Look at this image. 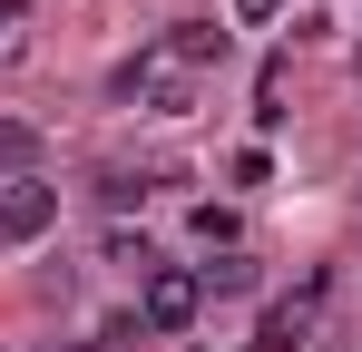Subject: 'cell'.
Segmentation results:
<instances>
[{
    "mask_svg": "<svg viewBox=\"0 0 362 352\" xmlns=\"http://www.w3.org/2000/svg\"><path fill=\"white\" fill-rule=\"evenodd\" d=\"M196 303H206V284H196L186 264H147V284H137V333H186Z\"/></svg>",
    "mask_w": 362,
    "mask_h": 352,
    "instance_id": "cell-1",
    "label": "cell"
},
{
    "mask_svg": "<svg viewBox=\"0 0 362 352\" xmlns=\"http://www.w3.org/2000/svg\"><path fill=\"white\" fill-rule=\"evenodd\" d=\"M49 225H59V186L10 176V186H0V245H40Z\"/></svg>",
    "mask_w": 362,
    "mask_h": 352,
    "instance_id": "cell-2",
    "label": "cell"
},
{
    "mask_svg": "<svg viewBox=\"0 0 362 352\" xmlns=\"http://www.w3.org/2000/svg\"><path fill=\"white\" fill-rule=\"evenodd\" d=\"M157 59H167L177 78H206V69L226 59V30H216V20H177V30L157 40Z\"/></svg>",
    "mask_w": 362,
    "mask_h": 352,
    "instance_id": "cell-3",
    "label": "cell"
},
{
    "mask_svg": "<svg viewBox=\"0 0 362 352\" xmlns=\"http://www.w3.org/2000/svg\"><path fill=\"white\" fill-rule=\"evenodd\" d=\"M313 303H323V284H303V303H274V313L255 323V352H303V333H313Z\"/></svg>",
    "mask_w": 362,
    "mask_h": 352,
    "instance_id": "cell-4",
    "label": "cell"
},
{
    "mask_svg": "<svg viewBox=\"0 0 362 352\" xmlns=\"http://www.w3.org/2000/svg\"><path fill=\"white\" fill-rule=\"evenodd\" d=\"M196 284H206V293H255V254H245V245H235V254H216Z\"/></svg>",
    "mask_w": 362,
    "mask_h": 352,
    "instance_id": "cell-5",
    "label": "cell"
},
{
    "mask_svg": "<svg viewBox=\"0 0 362 352\" xmlns=\"http://www.w3.org/2000/svg\"><path fill=\"white\" fill-rule=\"evenodd\" d=\"M186 225H196V245H216V254H235V216H226V206H196Z\"/></svg>",
    "mask_w": 362,
    "mask_h": 352,
    "instance_id": "cell-6",
    "label": "cell"
},
{
    "mask_svg": "<svg viewBox=\"0 0 362 352\" xmlns=\"http://www.w3.org/2000/svg\"><path fill=\"white\" fill-rule=\"evenodd\" d=\"M40 157V127H20V117H0V167H30Z\"/></svg>",
    "mask_w": 362,
    "mask_h": 352,
    "instance_id": "cell-7",
    "label": "cell"
},
{
    "mask_svg": "<svg viewBox=\"0 0 362 352\" xmlns=\"http://www.w3.org/2000/svg\"><path fill=\"white\" fill-rule=\"evenodd\" d=\"M235 20H245V30H264V20H284V0H235Z\"/></svg>",
    "mask_w": 362,
    "mask_h": 352,
    "instance_id": "cell-8",
    "label": "cell"
}]
</instances>
